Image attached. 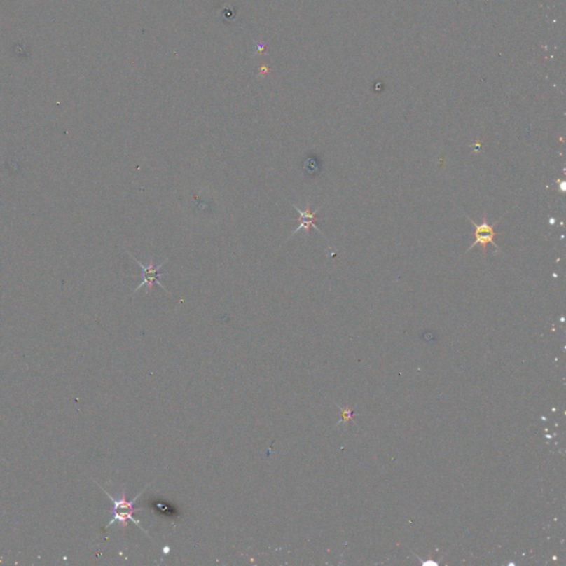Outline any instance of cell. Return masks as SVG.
Listing matches in <instances>:
<instances>
[{
	"mask_svg": "<svg viewBox=\"0 0 566 566\" xmlns=\"http://www.w3.org/2000/svg\"><path fill=\"white\" fill-rule=\"evenodd\" d=\"M104 492L106 493V495H108L109 498H110L113 502L112 519H111V521L109 522L108 525H106L105 529H108V527H110L111 525H114V523H116V522L121 523V525H126V522L127 521L133 522L134 525H137V527H139L142 529L139 522L137 521V520L134 519L133 516L134 512L141 510V509L135 508V506H134V504H135V501H137V499L141 497L142 493H139V495H137V497H135L133 500L129 501L127 499H126L124 493L121 495V498L116 499L114 497H112L110 493L106 492V491L104 490ZM143 531H144V530H143Z\"/></svg>",
	"mask_w": 566,
	"mask_h": 566,
	"instance_id": "6da1fadb",
	"label": "cell"
},
{
	"mask_svg": "<svg viewBox=\"0 0 566 566\" xmlns=\"http://www.w3.org/2000/svg\"><path fill=\"white\" fill-rule=\"evenodd\" d=\"M288 202H290V204H291L292 207H294V209L296 210V212H299L300 215L299 226L296 227V230H294V233H291V236L289 237L288 239H290L291 238V237H294V235H296V233H298V231L301 230V229H304V230H305V233H307V235H309L310 229L311 228H315V230L319 231V233H320L321 235H322V236L324 237V235H323L322 231H321L320 229H319V227H317V226L315 225V223H317V212H320L321 208H322V206H321V207L317 208V209H315V212H311V209H310V202H308L307 208H305V209L302 210L300 209V208L298 207L296 205H294V202H290V200H288Z\"/></svg>",
	"mask_w": 566,
	"mask_h": 566,
	"instance_id": "277c9868",
	"label": "cell"
},
{
	"mask_svg": "<svg viewBox=\"0 0 566 566\" xmlns=\"http://www.w3.org/2000/svg\"><path fill=\"white\" fill-rule=\"evenodd\" d=\"M127 254H129L130 257H131L132 259H133L134 261H135V263H137L142 269V282L141 284L137 287V288L134 289L133 296L145 286L150 287V288H149V294H150V292L152 291V289L154 288L156 284H158V286H160V288L162 289V290H164L166 294H170L173 299H175V296H172V294L168 292L167 289L163 286L162 282H160V278H162L163 275H166L165 273H162V271L160 270H162V268L164 267V265L167 263L168 258H166V259L164 260L162 263H160V265H155L154 260L151 258L150 265H144L141 263V261H139L137 258L134 257L131 252L127 251Z\"/></svg>",
	"mask_w": 566,
	"mask_h": 566,
	"instance_id": "7a4b0ae2",
	"label": "cell"
},
{
	"mask_svg": "<svg viewBox=\"0 0 566 566\" xmlns=\"http://www.w3.org/2000/svg\"><path fill=\"white\" fill-rule=\"evenodd\" d=\"M468 219H469V221H471L472 225L475 226L476 228L475 242H474V244H472L471 246L469 247V249H468V251H469V250H471L472 248H474V247L477 246V244H480V246H481V249H483V251L485 252V248H487V244H492V246H495V248H497V249H498L499 252H501L500 248H499L498 244H495V237L497 236V235H499L498 233H495V223H495V225L492 226L489 225V223H488L487 217H485H485H483V223H481V225H477V223H476L475 221H472V219H470L469 217H468ZM500 219H499V221H500Z\"/></svg>",
	"mask_w": 566,
	"mask_h": 566,
	"instance_id": "3957f363",
	"label": "cell"
}]
</instances>
